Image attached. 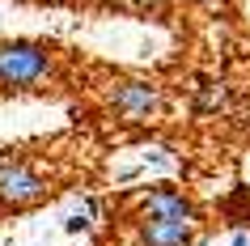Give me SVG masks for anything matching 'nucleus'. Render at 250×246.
<instances>
[{
    "label": "nucleus",
    "mask_w": 250,
    "mask_h": 246,
    "mask_svg": "<svg viewBox=\"0 0 250 246\" xmlns=\"http://www.w3.org/2000/svg\"><path fill=\"white\" fill-rule=\"evenodd\" d=\"M42 195H47V182L26 161H13V157L0 161V204L4 208H30V204H39Z\"/></svg>",
    "instance_id": "2"
},
{
    "label": "nucleus",
    "mask_w": 250,
    "mask_h": 246,
    "mask_svg": "<svg viewBox=\"0 0 250 246\" xmlns=\"http://www.w3.org/2000/svg\"><path fill=\"white\" fill-rule=\"evenodd\" d=\"M140 242L145 246H191V225L148 217L145 225H140Z\"/></svg>",
    "instance_id": "4"
},
{
    "label": "nucleus",
    "mask_w": 250,
    "mask_h": 246,
    "mask_svg": "<svg viewBox=\"0 0 250 246\" xmlns=\"http://www.w3.org/2000/svg\"><path fill=\"white\" fill-rule=\"evenodd\" d=\"M233 246H250V233H237V238H233Z\"/></svg>",
    "instance_id": "7"
},
{
    "label": "nucleus",
    "mask_w": 250,
    "mask_h": 246,
    "mask_svg": "<svg viewBox=\"0 0 250 246\" xmlns=\"http://www.w3.org/2000/svg\"><path fill=\"white\" fill-rule=\"evenodd\" d=\"M199 111H216V106H225V89L221 85H204V93H199Z\"/></svg>",
    "instance_id": "6"
},
{
    "label": "nucleus",
    "mask_w": 250,
    "mask_h": 246,
    "mask_svg": "<svg viewBox=\"0 0 250 246\" xmlns=\"http://www.w3.org/2000/svg\"><path fill=\"white\" fill-rule=\"evenodd\" d=\"M51 72V55L39 43H0V85L30 89Z\"/></svg>",
    "instance_id": "1"
},
{
    "label": "nucleus",
    "mask_w": 250,
    "mask_h": 246,
    "mask_svg": "<svg viewBox=\"0 0 250 246\" xmlns=\"http://www.w3.org/2000/svg\"><path fill=\"white\" fill-rule=\"evenodd\" d=\"M199 4H221V0H199Z\"/></svg>",
    "instance_id": "8"
},
{
    "label": "nucleus",
    "mask_w": 250,
    "mask_h": 246,
    "mask_svg": "<svg viewBox=\"0 0 250 246\" xmlns=\"http://www.w3.org/2000/svg\"><path fill=\"white\" fill-rule=\"evenodd\" d=\"M145 217H161V221H183V225H191V221H195V208H191V200H183L178 191H153L145 200Z\"/></svg>",
    "instance_id": "5"
},
{
    "label": "nucleus",
    "mask_w": 250,
    "mask_h": 246,
    "mask_svg": "<svg viewBox=\"0 0 250 246\" xmlns=\"http://www.w3.org/2000/svg\"><path fill=\"white\" fill-rule=\"evenodd\" d=\"M110 102H115L119 115L140 119V115H148V111L161 102V93L153 89V85H145V81H123V85L115 89V98H110Z\"/></svg>",
    "instance_id": "3"
}]
</instances>
